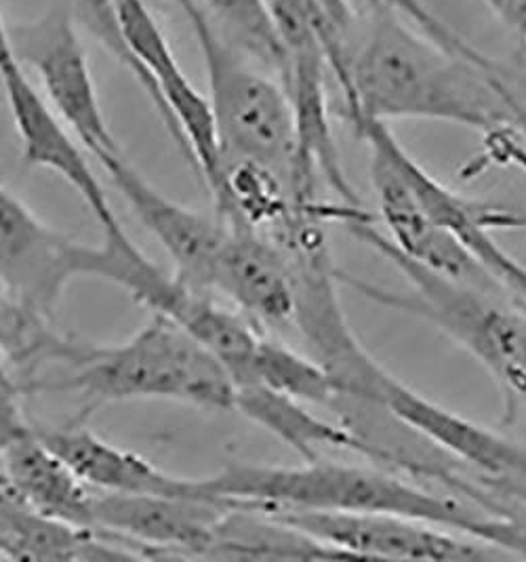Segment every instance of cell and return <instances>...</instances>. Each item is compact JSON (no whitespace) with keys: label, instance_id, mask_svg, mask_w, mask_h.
<instances>
[{"label":"cell","instance_id":"obj_1","mask_svg":"<svg viewBox=\"0 0 526 562\" xmlns=\"http://www.w3.org/2000/svg\"><path fill=\"white\" fill-rule=\"evenodd\" d=\"M339 89L348 121L362 116L390 125L415 119L474 128L486 139L502 133L526 135V110L497 68L447 52L388 9H373Z\"/></svg>","mask_w":526,"mask_h":562},{"label":"cell","instance_id":"obj_2","mask_svg":"<svg viewBox=\"0 0 526 562\" xmlns=\"http://www.w3.org/2000/svg\"><path fill=\"white\" fill-rule=\"evenodd\" d=\"M59 382L43 380L27 392H72L82 417L112 403L176 401L204 411L236 409V382L226 364L174 321L152 314L133 337L114 346L68 341Z\"/></svg>","mask_w":526,"mask_h":562},{"label":"cell","instance_id":"obj_3","mask_svg":"<svg viewBox=\"0 0 526 562\" xmlns=\"http://www.w3.org/2000/svg\"><path fill=\"white\" fill-rule=\"evenodd\" d=\"M346 228L385 257L404 277L409 291H390L337 268L339 281L376 304L426 321L477 358L505 392L526 401L525 307L502 289L457 281L402 256L373 226V217L354 220Z\"/></svg>","mask_w":526,"mask_h":562},{"label":"cell","instance_id":"obj_4","mask_svg":"<svg viewBox=\"0 0 526 562\" xmlns=\"http://www.w3.org/2000/svg\"><path fill=\"white\" fill-rule=\"evenodd\" d=\"M206 481L217 497L261 510L399 514L484 541L486 514L477 506L379 468L321 458L303 465L230 463Z\"/></svg>","mask_w":526,"mask_h":562},{"label":"cell","instance_id":"obj_5","mask_svg":"<svg viewBox=\"0 0 526 562\" xmlns=\"http://www.w3.org/2000/svg\"><path fill=\"white\" fill-rule=\"evenodd\" d=\"M201 49L222 160L255 162L287 183L298 203V127L280 78L257 68L197 0H177Z\"/></svg>","mask_w":526,"mask_h":562},{"label":"cell","instance_id":"obj_6","mask_svg":"<svg viewBox=\"0 0 526 562\" xmlns=\"http://www.w3.org/2000/svg\"><path fill=\"white\" fill-rule=\"evenodd\" d=\"M9 34L20 61L36 70L53 110L72 131L78 144L93 154L101 167L123 158L125 154L101 110L70 9L55 4L43 18L9 27Z\"/></svg>","mask_w":526,"mask_h":562},{"label":"cell","instance_id":"obj_7","mask_svg":"<svg viewBox=\"0 0 526 562\" xmlns=\"http://www.w3.org/2000/svg\"><path fill=\"white\" fill-rule=\"evenodd\" d=\"M350 125L369 146L371 183L376 188L379 217L388 226L385 236L392 247H396L402 256L457 281L505 291L466 245L427 213L402 176L396 162L399 139L390 125L362 116L351 119Z\"/></svg>","mask_w":526,"mask_h":562},{"label":"cell","instance_id":"obj_8","mask_svg":"<svg viewBox=\"0 0 526 562\" xmlns=\"http://www.w3.org/2000/svg\"><path fill=\"white\" fill-rule=\"evenodd\" d=\"M268 512V510H266ZM335 550L342 559L493 561L497 548L426 520L381 512H272Z\"/></svg>","mask_w":526,"mask_h":562},{"label":"cell","instance_id":"obj_9","mask_svg":"<svg viewBox=\"0 0 526 562\" xmlns=\"http://www.w3.org/2000/svg\"><path fill=\"white\" fill-rule=\"evenodd\" d=\"M85 251L0 183V284L22 306L51 321L66 286L85 277Z\"/></svg>","mask_w":526,"mask_h":562},{"label":"cell","instance_id":"obj_10","mask_svg":"<svg viewBox=\"0 0 526 562\" xmlns=\"http://www.w3.org/2000/svg\"><path fill=\"white\" fill-rule=\"evenodd\" d=\"M232 506L224 499L98 491L93 529L125 537L148 561H201L215 525Z\"/></svg>","mask_w":526,"mask_h":562},{"label":"cell","instance_id":"obj_11","mask_svg":"<svg viewBox=\"0 0 526 562\" xmlns=\"http://www.w3.org/2000/svg\"><path fill=\"white\" fill-rule=\"evenodd\" d=\"M0 82L22 142L25 165L49 169L70 183L100 222L103 236L125 232L112 211L100 179L93 176L82 146L53 110L49 100H45L25 77L20 57L0 66Z\"/></svg>","mask_w":526,"mask_h":562},{"label":"cell","instance_id":"obj_12","mask_svg":"<svg viewBox=\"0 0 526 562\" xmlns=\"http://www.w3.org/2000/svg\"><path fill=\"white\" fill-rule=\"evenodd\" d=\"M137 220L174 259L176 277L192 289L213 291V272L226 238L224 220H209L156 190L123 158L103 167Z\"/></svg>","mask_w":526,"mask_h":562},{"label":"cell","instance_id":"obj_13","mask_svg":"<svg viewBox=\"0 0 526 562\" xmlns=\"http://www.w3.org/2000/svg\"><path fill=\"white\" fill-rule=\"evenodd\" d=\"M377 403L459 465L491 479H526L525 447L436 405L390 373L381 382Z\"/></svg>","mask_w":526,"mask_h":562},{"label":"cell","instance_id":"obj_14","mask_svg":"<svg viewBox=\"0 0 526 562\" xmlns=\"http://www.w3.org/2000/svg\"><path fill=\"white\" fill-rule=\"evenodd\" d=\"M224 224L226 238L215 263L213 291L227 297L255 327H291L295 293L287 256L268 236Z\"/></svg>","mask_w":526,"mask_h":562},{"label":"cell","instance_id":"obj_15","mask_svg":"<svg viewBox=\"0 0 526 562\" xmlns=\"http://www.w3.org/2000/svg\"><path fill=\"white\" fill-rule=\"evenodd\" d=\"M36 435L72 468L80 481L100 493L222 499L213 493L206 479L174 476L146 458L116 447L87 428L70 426L57 430H36Z\"/></svg>","mask_w":526,"mask_h":562},{"label":"cell","instance_id":"obj_16","mask_svg":"<svg viewBox=\"0 0 526 562\" xmlns=\"http://www.w3.org/2000/svg\"><path fill=\"white\" fill-rule=\"evenodd\" d=\"M0 557L2 561H139L144 552L128 539L100 529H85L0 491Z\"/></svg>","mask_w":526,"mask_h":562},{"label":"cell","instance_id":"obj_17","mask_svg":"<svg viewBox=\"0 0 526 562\" xmlns=\"http://www.w3.org/2000/svg\"><path fill=\"white\" fill-rule=\"evenodd\" d=\"M4 486L27 506L76 527L93 529L96 488L80 481L34 428L11 438L2 449Z\"/></svg>","mask_w":526,"mask_h":562},{"label":"cell","instance_id":"obj_18","mask_svg":"<svg viewBox=\"0 0 526 562\" xmlns=\"http://www.w3.org/2000/svg\"><path fill=\"white\" fill-rule=\"evenodd\" d=\"M342 559L318 539L272 512L234 504L220 518L201 561H325Z\"/></svg>","mask_w":526,"mask_h":562},{"label":"cell","instance_id":"obj_19","mask_svg":"<svg viewBox=\"0 0 526 562\" xmlns=\"http://www.w3.org/2000/svg\"><path fill=\"white\" fill-rule=\"evenodd\" d=\"M278 440L295 449L303 460H318L323 449H339L373 460L371 449L342 424H328L295 401L261 384L236 385V409Z\"/></svg>","mask_w":526,"mask_h":562},{"label":"cell","instance_id":"obj_20","mask_svg":"<svg viewBox=\"0 0 526 562\" xmlns=\"http://www.w3.org/2000/svg\"><path fill=\"white\" fill-rule=\"evenodd\" d=\"M66 344L51 321L22 306L0 284V384H18L25 394L43 367L59 362Z\"/></svg>","mask_w":526,"mask_h":562},{"label":"cell","instance_id":"obj_21","mask_svg":"<svg viewBox=\"0 0 526 562\" xmlns=\"http://www.w3.org/2000/svg\"><path fill=\"white\" fill-rule=\"evenodd\" d=\"M261 384L305 405L335 409L342 394L333 378L307 355L261 337L247 375L236 385Z\"/></svg>","mask_w":526,"mask_h":562},{"label":"cell","instance_id":"obj_22","mask_svg":"<svg viewBox=\"0 0 526 562\" xmlns=\"http://www.w3.org/2000/svg\"><path fill=\"white\" fill-rule=\"evenodd\" d=\"M457 497L486 514L484 543L505 559H526V479H491L468 472Z\"/></svg>","mask_w":526,"mask_h":562},{"label":"cell","instance_id":"obj_23","mask_svg":"<svg viewBox=\"0 0 526 562\" xmlns=\"http://www.w3.org/2000/svg\"><path fill=\"white\" fill-rule=\"evenodd\" d=\"M206 15L224 30L243 52L266 66L276 78L287 75V53L264 0H197Z\"/></svg>","mask_w":526,"mask_h":562},{"label":"cell","instance_id":"obj_24","mask_svg":"<svg viewBox=\"0 0 526 562\" xmlns=\"http://www.w3.org/2000/svg\"><path fill=\"white\" fill-rule=\"evenodd\" d=\"M371 9H388L402 15L404 20H411L417 30H422L432 41L443 45L447 52L461 55L466 59H472L480 66L493 68L495 61L478 52L474 45H470L461 34H457L452 27L447 26L438 15H434L422 0H369Z\"/></svg>","mask_w":526,"mask_h":562},{"label":"cell","instance_id":"obj_25","mask_svg":"<svg viewBox=\"0 0 526 562\" xmlns=\"http://www.w3.org/2000/svg\"><path fill=\"white\" fill-rule=\"evenodd\" d=\"M68 9H70L75 22L87 27L100 41L101 47H105L108 52L112 53L119 59V64H123L126 70L137 78V82L144 87V91H148L146 78L137 68V64L133 61V57L126 52L123 34L116 24L114 0H68Z\"/></svg>","mask_w":526,"mask_h":562},{"label":"cell","instance_id":"obj_26","mask_svg":"<svg viewBox=\"0 0 526 562\" xmlns=\"http://www.w3.org/2000/svg\"><path fill=\"white\" fill-rule=\"evenodd\" d=\"M316 7L323 11L326 22L331 27L351 45V34H354V11H351L348 0H314Z\"/></svg>","mask_w":526,"mask_h":562},{"label":"cell","instance_id":"obj_27","mask_svg":"<svg viewBox=\"0 0 526 562\" xmlns=\"http://www.w3.org/2000/svg\"><path fill=\"white\" fill-rule=\"evenodd\" d=\"M491 11L526 45V0H484Z\"/></svg>","mask_w":526,"mask_h":562},{"label":"cell","instance_id":"obj_28","mask_svg":"<svg viewBox=\"0 0 526 562\" xmlns=\"http://www.w3.org/2000/svg\"><path fill=\"white\" fill-rule=\"evenodd\" d=\"M18 53L13 49V41H11V34H9V27L4 26L2 18H0V66L15 59Z\"/></svg>","mask_w":526,"mask_h":562},{"label":"cell","instance_id":"obj_29","mask_svg":"<svg viewBox=\"0 0 526 562\" xmlns=\"http://www.w3.org/2000/svg\"><path fill=\"white\" fill-rule=\"evenodd\" d=\"M0 561H2V557H0Z\"/></svg>","mask_w":526,"mask_h":562}]
</instances>
